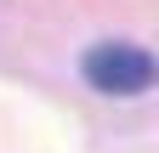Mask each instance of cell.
Segmentation results:
<instances>
[{
	"label": "cell",
	"mask_w": 159,
	"mask_h": 153,
	"mask_svg": "<svg viewBox=\"0 0 159 153\" xmlns=\"http://www.w3.org/2000/svg\"><path fill=\"white\" fill-rule=\"evenodd\" d=\"M80 74H85V85L102 91V97H142V91L159 80V63L142 46L102 40V46H91L85 57H80Z\"/></svg>",
	"instance_id": "1"
}]
</instances>
